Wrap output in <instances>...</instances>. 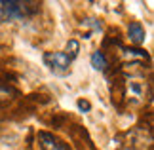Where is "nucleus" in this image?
<instances>
[{
  "label": "nucleus",
  "instance_id": "1",
  "mask_svg": "<svg viewBox=\"0 0 154 150\" xmlns=\"http://www.w3.org/2000/svg\"><path fill=\"white\" fill-rule=\"evenodd\" d=\"M36 2H23V0H8V2H0L2 8V17L4 21H23L29 15L38 11Z\"/></svg>",
  "mask_w": 154,
  "mask_h": 150
},
{
  "label": "nucleus",
  "instance_id": "2",
  "mask_svg": "<svg viewBox=\"0 0 154 150\" xmlns=\"http://www.w3.org/2000/svg\"><path fill=\"white\" fill-rule=\"evenodd\" d=\"M44 63L50 67L51 72L65 76L70 70V63L72 61L67 57L65 51H48V53H44Z\"/></svg>",
  "mask_w": 154,
  "mask_h": 150
},
{
  "label": "nucleus",
  "instance_id": "3",
  "mask_svg": "<svg viewBox=\"0 0 154 150\" xmlns=\"http://www.w3.org/2000/svg\"><path fill=\"white\" fill-rule=\"evenodd\" d=\"M38 145L40 150H70L69 142L61 141L59 137L48 133V131H38Z\"/></svg>",
  "mask_w": 154,
  "mask_h": 150
},
{
  "label": "nucleus",
  "instance_id": "4",
  "mask_svg": "<svg viewBox=\"0 0 154 150\" xmlns=\"http://www.w3.org/2000/svg\"><path fill=\"white\" fill-rule=\"evenodd\" d=\"M128 36H129V40H131L135 46L145 44V38H146L145 27L141 25L139 21H131V23L128 25Z\"/></svg>",
  "mask_w": 154,
  "mask_h": 150
},
{
  "label": "nucleus",
  "instance_id": "5",
  "mask_svg": "<svg viewBox=\"0 0 154 150\" xmlns=\"http://www.w3.org/2000/svg\"><path fill=\"white\" fill-rule=\"evenodd\" d=\"M122 55L129 59V63H141V65H145V63H149V53L143 51V50H139V47H129V50H126V47H122Z\"/></svg>",
  "mask_w": 154,
  "mask_h": 150
},
{
  "label": "nucleus",
  "instance_id": "6",
  "mask_svg": "<svg viewBox=\"0 0 154 150\" xmlns=\"http://www.w3.org/2000/svg\"><path fill=\"white\" fill-rule=\"evenodd\" d=\"M91 67L95 69V70H101V72H105L106 67H109V59H106L105 51L97 50V51L91 53Z\"/></svg>",
  "mask_w": 154,
  "mask_h": 150
},
{
  "label": "nucleus",
  "instance_id": "7",
  "mask_svg": "<svg viewBox=\"0 0 154 150\" xmlns=\"http://www.w3.org/2000/svg\"><path fill=\"white\" fill-rule=\"evenodd\" d=\"M78 51H80V44H78V40H69L67 42V57L72 61V59L78 55Z\"/></svg>",
  "mask_w": 154,
  "mask_h": 150
},
{
  "label": "nucleus",
  "instance_id": "8",
  "mask_svg": "<svg viewBox=\"0 0 154 150\" xmlns=\"http://www.w3.org/2000/svg\"><path fill=\"white\" fill-rule=\"evenodd\" d=\"M11 95H17V91H15V89H11V87H8V86H2V84H0V101H6V99H10Z\"/></svg>",
  "mask_w": 154,
  "mask_h": 150
},
{
  "label": "nucleus",
  "instance_id": "9",
  "mask_svg": "<svg viewBox=\"0 0 154 150\" xmlns=\"http://www.w3.org/2000/svg\"><path fill=\"white\" fill-rule=\"evenodd\" d=\"M82 25H88V27H91L93 31H97V32H101L103 31V25H101V21H97V19H84V23Z\"/></svg>",
  "mask_w": 154,
  "mask_h": 150
},
{
  "label": "nucleus",
  "instance_id": "10",
  "mask_svg": "<svg viewBox=\"0 0 154 150\" xmlns=\"http://www.w3.org/2000/svg\"><path fill=\"white\" fill-rule=\"evenodd\" d=\"M76 105H78V109H80L82 112H90V110H91V105H90V101H84V99H80Z\"/></svg>",
  "mask_w": 154,
  "mask_h": 150
},
{
  "label": "nucleus",
  "instance_id": "11",
  "mask_svg": "<svg viewBox=\"0 0 154 150\" xmlns=\"http://www.w3.org/2000/svg\"><path fill=\"white\" fill-rule=\"evenodd\" d=\"M4 21V17H2V8H0V23Z\"/></svg>",
  "mask_w": 154,
  "mask_h": 150
}]
</instances>
